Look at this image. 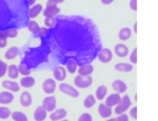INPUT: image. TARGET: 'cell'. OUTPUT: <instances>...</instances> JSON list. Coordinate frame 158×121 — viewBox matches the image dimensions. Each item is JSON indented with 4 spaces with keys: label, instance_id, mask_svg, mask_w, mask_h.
<instances>
[{
    "label": "cell",
    "instance_id": "cell-32",
    "mask_svg": "<svg viewBox=\"0 0 158 121\" xmlns=\"http://www.w3.org/2000/svg\"><path fill=\"white\" fill-rule=\"evenodd\" d=\"M2 34L6 37V38H16L18 35V30L16 29H10L6 31H2Z\"/></svg>",
    "mask_w": 158,
    "mask_h": 121
},
{
    "label": "cell",
    "instance_id": "cell-33",
    "mask_svg": "<svg viewBox=\"0 0 158 121\" xmlns=\"http://www.w3.org/2000/svg\"><path fill=\"white\" fill-rule=\"evenodd\" d=\"M27 26V29H29V31L31 33H33V34H35V33H36L40 27L39 24H38L36 21H34V20H30Z\"/></svg>",
    "mask_w": 158,
    "mask_h": 121
},
{
    "label": "cell",
    "instance_id": "cell-39",
    "mask_svg": "<svg viewBox=\"0 0 158 121\" xmlns=\"http://www.w3.org/2000/svg\"><path fill=\"white\" fill-rule=\"evenodd\" d=\"M47 32H48V27H39V30L35 33L34 34V36H37V37H44L45 36V34H47Z\"/></svg>",
    "mask_w": 158,
    "mask_h": 121
},
{
    "label": "cell",
    "instance_id": "cell-30",
    "mask_svg": "<svg viewBox=\"0 0 158 121\" xmlns=\"http://www.w3.org/2000/svg\"><path fill=\"white\" fill-rule=\"evenodd\" d=\"M95 97H94V95H89L86 96V98L85 100H83V105H85V107L86 108H91L94 107V104H95Z\"/></svg>",
    "mask_w": 158,
    "mask_h": 121
},
{
    "label": "cell",
    "instance_id": "cell-41",
    "mask_svg": "<svg viewBox=\"0 0 158 121\" xmlns=\"http://www.w3.org/2000/svg\"><path fill=\"white\" fill-rule=\"evenodd\" d=\"M130 60H131L132 63H137V49L133 50L131 56H130Z\"/></svg>",
    "mask_w": 158,
    "mask_h": 121
},
{
    "label": "cell",
    "instance_id": "cell-2",
    "mask_svg": "<svg viewBox=\"0 0 158 121\" xmlns=\"http://www.w3.org/2000/svg\"><path fill=\"white\" fill-rule=\"evenodd\" d=\"M29 9L27 0H0V32L24 29L30 21Z\"/></svg>",
    "mask_w": 158,
    "mask_h": 121
},
{
    "label": "cell",
    "instance_id": "cell-28",
    "mask_svg": "<svg viewBox=\"0 0 158 121\" xmlns=\"http://www.w3.org/2000/svg\"><path fill=\"white\" fill-rule=\"evenodd\" d=\"M131 35H132L131 30H130L129 27H123V29H121L118 33V38L124 41V40H128L130 37H131Z\"/></svg>",
    "mask_w": 158,
    "mask_h": 121
},
{
    "label": "cell",
    "instance_id": "cell-6",
    "mask_svg": "<svg viewBox=\"0 0 158 121\" xmlns=\"http://www.w3.org/2000/svg\"><path fill=\"white\" fill-rule=\"evenodd\" d=\"M59 90L60 92L64 93L65 95H69L73 98H77L79 97V92L75 87H73L72 85H70L69 83H61L59 85Z\"/></svg>",
    "mask_w": 158,
    "mask_h": 121
},
{
    "label": "cell",
    "instance_id": "cell-11",
    "mask_svg": "<svg viewBox=\"0 0 158 121\" xmlns=\"http://www.w3.org/2000/svg\"><path fill=\"white\" fill-rule=\"evenodd\" d=\"M19 101H20V104H21L23 107H31V104H32V102H33L32 95H31L27 91H24V92H22L21 95H20Z\"/></svg>",
    "mask_w": 158,
    "mask_h": 121
},
{
    "label": "cell",
    "instance_id": "cell-7",
    "mask_svg": "<svg viewBox=\"0 0 158 121\" xmlns=\"http://www.w3.org/2000/svg\"><path fill=\"white\" fill-rule=\"evenodd\" d=\"M56 105H57V103H56L55 96H48L42 101V107H44V110L47 112H53V111H55Z\"/></svg>",
    "mask_w": 158,
    "mask_h": 121
},
{
    "label": "cell",
    "instance_id": "cell-34",
    "mask_svg": "<svg viewBox=\"0 0 158 121\" xmlns=\"http://www.w3.org/2000/svg\"><path fill=\"white\" fill-rule=\"evenodd\" d=\"M11 116V111L7 107H0V119H7Z\"/></svg>",
    "mask_w": 158,
    "mask_h": 121
},
{
    "label": "cell",
    "instance_id": "cell-23",
    "mask_svg": "<svg viewBox=\"0 0 158 121\" xmlns=\"http://www.w3.org/2000/svg\"><path fill=\"white\" fill-rule=\"evenodd\" d=\"M35 82H36V80H35L34 77L24 76L20 80V85H21L22 87H25V89H29V87H32L33 85L35 84Z\"/></svg>",
    "mask_w": 158,
    "mask_h": 121
},
{
    "label": "cell",
    "instance_id": "cell-50",
    "mask_svg": "<svg viewBox=\"0 0 158 121\" xmlns=\"http://www.w3.org/2000/svg\"><path fill=\"white\" fill-rule=\"evenodd\" d=\"M61 121H70V120H67V119H62Z\"/></svg>",
    "mask_w": 158,
    "mask_h": 121
},
{
    "label": "cell",
    "instance_id": "cell-31",
    "mask_svg": "<svg viewBox=\"0 0 158 121\" xmlns=\"http://www.w3.org/2000/svg\"><path fill=\"white\" fill-rule=\"evenodd\" d=\"M65 67H67V70L70 72V74H74V73L76 72V70H77L78 65L76 63L75 60L73 59H70L69 61L67 62V64H65Z\"/></svg>",
    "mask_w": 158,
    "mask_h": 121
},
{
    "label": "cell",
    "instance_id": "cell-47",
    "mask_svg": "<svg viewBox=\"0 0 158 121\" xmlns=\"http://www.w3.org/2000/svg\"><path fill=\"white\" fill-rule=\"evenodd\" d=\"M134 31L137 33V23H135V24H134Z\"/></svg>",
    "mask_w": 158,
    "mask_h": 121
},
{
    "label": "cell",
    "instance_id": "cell-25",
    "mask_svg": "<svg viewBox=\"0 0 158 121\" xmlns=\"http://www.w3.org/2000/svg\"><path fill=\"white\" fill-rule=\"evenodd\" d=\"M19 53H20V50L18 49V47H17V46H12L6 52L4 57H6L7 60H11V59H14V58H16L17 56H18Z\"/></svg>",
    "mask_w": 158,
    "mask_h": 121
},
{
    "label": "cell",
    "instance_id": "cell-20",
    "mask_svg": "<svg viewBox=\"0 0 158 121\" xmlns=\"http://www.w3.org/2000/svg\"><path fill=\"white\" fill-rule=\"evenodd\" d=\"M98 113L100 115V117L102 118H109L112 115V110L111 107H108L106 103H101L98 107Z\"/></svg>",
    "mask_w": 158,
    "mask_h": 121
},
{
    "label": "cell",
    "instance_id": "cell-44",
    "mask_svg": "<svg viewBox=\"0 0 158 121\" xmlns=\"http://www.w3.org/2000/svg\"><path fill=\"white\" fill-rule=\"evenodd\" d=\"M130 7H131L133 11L137 10V0H131L130 1Z\"/></svg>",
    "mask_w": 158,
    "mask_h": 121
},
{
    "label": "cell",
    "instance_id": "cell-19",
    "mask_svg": "<svg viewBox=\"0 0 158 121\" xmlns=\"http://www.w3.org/2000/svg\"><path fill=\"white\" fill-rule=\"evenodd\" d=\"M2 87H4V89L11 91V92H19L20 87H19V84L17 82L15 81H11V80H4L3 82H2Z\"/></svg>",
    "mask_w": 158,
    "mask_h": 121
},
{
    "label": "cell",
    "instance_id": "cell-46",
    "mask_svg": "<svg viewBox=\"0 0 158 121\" xmlns=\"http://www.w3.org/2000/svg\"><path fill=\"white\" fill-rule=\"evenodd\" d=\"M114 0H101V2H102L103 4H110V3H112Z\"/></svg>",
    "mask_w": 158,
    "mask_h": 121
},
{
    "label": "cell",
    "instance_id": "cell-18",
    "mask_svg": "<svg viewBox=\"0 0 158 121\" xmlns=\"http://www.w3.org/2000/svg\"><path fill=\"white\" fill-rule=\"evenodd\" d=\"M42 4L40 3H36L34 6H32L29 9V18L33 19V18H36V17L42 12Z\"/></svg>",
    "mask_w": 158,
    "mask_h": 121
},
{
    "label": "cell",
    "instance_id": "cell-10",
    "mask_svg": "<svg viewBox=\"0 0 158 121\" xmlns=\"http://www.w3.org/2000/svg\"><path fill=\"white\" fill-rule=\"evenodd\" d=\"M47 111L44 110V107L42 105L37 107L36 110L34 111V114H33V118L35 121H44L47 119Z\"/></svg>",
    "mask_w": 158,
    "mask_h": 121
},
{
    "label": "cell",
    "instance_id": "cell-8",
    "mask_svg": "<svg viewBox=\"0 0 158 121\" xmlns=\"http://www.w3.org/2000/svg\"><path fill=\"white\" fill-rule=\"evenodd\" d=\"M97 58L99 59V61L102 62V63H108V62L112 60V58H113V54H112V51L110 49L102 47L100 50V52L98 53Z\"/></svg>",
    "mask_w": 158,
    "mask_h": 121
},
{
    "label": "cell",
    "instance_id": "cell-4",
    "mask_svg": "<svg viewBox=\"0 0 158 121\" xmlns=\"http://www.w3.org/2000/svg\"><path fill=\"white\" fill-rule=\"evenodd\" d=\"M92 83H93V78L91 76H80V75H78L74 79V84L77 87H80V89L90 87Z\"/></svg>",
    "mask_w": 158,
    "mask_h": 121
},
{
    "label": "cell",
    "instance_id": "cell-43",
    "mask_svg": "<svg viewBox=\"0 0 158 121\" xmlns=\"http://www.w3.org/2000/svg\"><path fill=\"white\" fill-rule=\"evenodd\" d=\"M58 2L56 0H48L47 2V7H53V6H57Z\"/></svg>",
    "mask_w": 158,
    "mask_h": 121
},
{
    "label": "cell",
    "instance_id": "cell-1",
    "mask_svg": "<svg viewBox=\"0 0 158 121\" xmlns=\"http://www.w3.org/2000/svg\"><path fill=\"white\" fill-rule=\"evenodd\" d=\"M55 19V26L48 29L44 37L58 63L65 65L73 59L80 67L97 58L102 41L93 20L81 15H57Z\"/></svg>",
    "mask_w": 158,
    "mask_h": 121
},
{
    "label": "cell",
    "instance_id": "cell-36",
    "mask_svg": "<svg viewBox=\"0 0 158 121\" xmlns=\"http://www.w3.org/2000/svg\"><path fill=\"white\" fill-rule=\"evenodd\" d=\"M17 67H18V72L20 73V74L24 75V76H30L31 71H30L29 69H27V67H24L23 64H19Z\"/></svg>",
    "mask_w": 158,
    "mask_h": 121
},
{
    "label": "cell",
    "instance_id": "cell-29",
    "mask_svg": "<svg viewBox=\"0 0 158 121\" xmlns=\"http://www.w3.org/2000/svg\"><path fill=\"white\" fill-rule=\"evenodd\" d=\"M106 93H108V89H106V85H99L96 90V98L99 100H102L106 97Z\"/></svg>",
    "mask_w": 158,
    "mask_h": 121
},
{
    "label": "cell",
    "instance_id": "cell-45",
    "mask_svg": "<svg viewBox=\"0 0 158 121\" xmlns=\"http://www.w3.org/2000/svg\"><path fill=\"white\" fill-rule=\"evenodd\" d=\"M130 115H131V117L133 118V119H136L137 118V107H135L131 110V112H130Z\"/></svg>",
    "mask_w": 158,
    "mask_h": 121
},
{
    "label": "cell",
    "instance_id": "cell-24",
    "mask_svg": "<svg viewBox=\"0 0 158 121\" xmlns=\"http://www.w3.org/2000/svg\"><path fill=\"white\" fill-rule=\"evenodd\" d=\"M60 9L58 6H53V7H45L44 11H43V15H44L45 18L48 17H55L57 15H59Z\"/></svg>",
    "mask_w": 158,
    "mask_h": 121
},
{
    "label": "cell",
    "instance_id": "cell-49",
    "mask_svg": "<svg viewBox=\"0 0 158 121\" xmlns=\"http://www.w3.org/2000/svg\"><path fill=\"white\" fill-rule=\"evenodd\" d=\"M56 1H57L58 3H61V2H63V1H64V0H56Z\"/></svg>",
    "mask_w": 158,
    "mask_h": 121
},
{
    "label": "cell",
    "instance_id": "cell-9",
    "mask_svg": "<svg viewBox=\"0 0 158 121\" xmlns=\"http://www.w3.org/2000/svg\"><path fill=\"white\" fill-rule=\"evenodd\" d=\"M42 90L45 94H53L56 91V82L52 78H48L42 83Z\"/></svg>",
    "mask_w": 158,
    "mask_h": 121
},
{
    "label": "cell",
    "instance_id": "cell-22",
    "mask_svg": "<svg viewBox=\"0 0 158 121\" xmlns=\"http://www.w3.org/2000/svg\"><path fill=\"white\" fill-rule=\"evenodd\" d=\"M14 95L12 92H1L0 93V103L2 104H7L14 101Z\"/></svg>",
    "mask_w": 158,
    "mask_h": 121
},
{
    "label": "cell",
    "instance_id": "cell-26",
    "mask_svg": "<svg viewBox=\"0 0 158 121\" xmlns=\"http://www.w3.org/2000/svg\"><path fill=\"white\" fill-rule=\"evenodd\" d=\"M6 73L11 79H16L19 75L18 67H17V65H15V64L9 65V67H7V70H6Z\"/></svg>",
    "mask_w": 158,
    "mask_h": 121
},
{
    "label": "cell",
    "instance_id": "cell-21",
    "mask_svg": "<svg viewBox=\"0 0 158 121\" xmlns=\"http://www.w3.org/2000/svg\"><path fill=\"white\" fill-rule=\"evenodd\" d=\"M114 67H115L116 71L121 72V73H129V72H132V70H133V65L131 63H127V62H119V63H116Z\"/></svg>",
    "mask_w": 158,
    "mask_h": 121
},
{
    "label": "cell",
    "instance_id": "cell-5",
    "mask_svg": "<svg viewBox=\"0 0 158 121\" xmlns=\"http://www.w3.org/2000/svg\"><path fill=\"white\" fill-rule=\"evenodd\" d=\"M131 104H132V101H131V99H130L129 95L123 96V97L120 99V101H119L118 104L116 105L115 113L117 115L123 114V113L126 112V111L128 110L130 107H131Z\"/></svg>",
    "mask_w": 158,
    "mask_h": 121
},
{
    "label": "cell",
    "instance_id": "cell-38",
    "mask_svg": "<svg viewBox=\"0 0 158 121\" xmlns=\"http://www.w3.org/2000/svg\"><path fill=\"white\" fill-rule=\"evenodd\" d=\"M7 70V65L6 62H3L2 60H0V78H2L6 75Z\"/></svg>",
    "mask_w": 158,
    "mask_h": 121
},
{
    "label": "cell",
    "instance_id": "cell-13",
    "mask_svg": "<svg viewBox=\"0 0 158 121\" xmlns=\"http://www.w3.org/2000/svg\"><path fill=\"white\" fill-rule=\"evenodd\" d=\"M53 74H54V77L56 80H59V81H63V80L67 78V71L63 67H56L54 71H53Z\"/></svg>",
    "mask_w": 158,
    "mask_h": 121
},
{
    "label": "cell",
    "instance_id": "cell-42",
    "mask_svg": "<svg viewBox=\"0 0 158 121\" xmlns=\"http://www.w3.org/2000/svg\"><path fill=\"white\" fill-rule=\"evenodd\" d=\"M116 121H129V117L126 114H120L116 118Z\"/></svg>",
    "mask_w": 158,
    "mask_h": 121
},
{
    "label": "cell",
    "instance_id": "cell-48",
    "mask_svg": "<svg viewBox=\"0 0 158 121\" xmlns=\"http://www.w3.org/2000/svg\"><path fill=\"white\" fill-rule=\"evenodd\" d=\"M106 121H116V118H110V119H108Z\"/></svg>",
    "mask_w": 158,
    "mask_h": 121
},
{
    "label": "cell",
    "instance_id": "cell-35",
    "mask_svg": "<svg viewBox=\"0 0 158 121\" xmlns=\"http://www.w3.org/2000/svg\"><path fill=\"white\" fill-rule=\"evenodd\" d=\"M56 23V19L55 17H48V18L44 19V26L48 29H52L53 26H55Z\"/></svg>",
    "mask_w": 158,
    "mask_h": 121
},
{
    "label": "cell",
    "instance_id": "cell-27",
    "mask_svg": "<svg viewBox=\"0 0 158 121\" xmlns=\"http://www.w3.org/2000/svg\"><path fill=\"white\" fill-rule=\"evenodd\" d=\"M12 118L14 121H29V118L27 116L24 114V113L20 112V111H15V112L12 113Z\"/></svg>",
    "mask_w": 158,
    "mask_h": 121
},
{
    "label": "cell",
    "instance_id": "cell-16",
    "mask_svg": "<svg viewBox=\"0 0 158 121\" xmlns=\"http://www.w3.org/2000/svg\"><path fill=\"white\" fill-rule=\"evenodd\" d=\"M120 99H121L120 94H118V93H115V94H111L108 98H106V104L108 105V107H116V105L119 103V101H120Z\"/></svg>",
    "mask_w": 158,
    "mask_h": 121
},
{
    "label": "cell",
    "instance_id": "cell-17",
    "mask_svg": "<svg viewBox=\"0 0 158 121\" xmlns=\"http://www.w3.org/2000/svg\"><path fill=\"white\" fill-rule=\"evenodd\" d=\"M115 54L120 58L128 56V54H129L128 46L123 43H117L115 45Z\"/></svg>",
    "mask_w": 158,
    "mask_h": 121
},
{
    "label": "cell",
    "instance_id": "cell-37",
    "mask_svg": "<svg viewBox=\"0 0 158 121\" xmlns=\"http://www.w3.org/2000/svg\"><path fill=\"white\" fill-rule=\"evenodd\" d=\"M78 121H93V117L90 113H83L79 116Z\"/></svg>",
    "mask_w": 158,
    "mask_h": 121
},
{
    "label": "cell",
    "instance_id": "cell-12",
    "mask_svg": "<svg viewBox=\"0 0 158 121\" xmlns=\"http://www.w3.org/2000/svg\"><path fill=\"white\" fill-rule=\"evenodd\" d=\"M68 115L67 110L64 108H59V110L53 111V113L50 115V119L52 121H60L63 118H65V116Z\"/></svg>",
    "mask_w": 158,
    "mask_h": 121
},
{
    "label": "cell",
    "instance_id": "cell-3",
    "mask_svg": "<svg viewBox=\"0 0 158 121\" xmlns=\"http://www.w3.org/2000/svg\"><path fill=\"white\" fill-rule=\"evenodd\" d=\"M37 38L40 41L39 44L36 46L27 45L21 52L20 64H23L30 71L37 69L39 65L45 63L51 55V50L45 37H37Z\"/></svg>",
    "mask_w": 158,
    "mask_h": 121
},
{
    "label": "cell",
    "instance_id": "cell-14",
    "mask_svg": "<svg viewBox=\"0 0 158 121\" xmlns=\"http://www.w3.org/2000/svg\"><path fill=\"white\" fill-rule=\"evenodd\" d=\"M112 87H113V89L115 90L118 94H120V93H124L127 91V89H128L126 82L122 81V80H120V79L114 80V81L112 82Z\"/></svg>",
    "mask_w": 158,
    "mask_h": 121
},
{
    "label": "cell",
    "instance_id": "cell-15",
    "mask_svg": "<svg viewBox=\"0 0 158 121\" xmlns=\"http://www.w3.org/2000/svg\"><path fill=\"white\" fill-rule=\"evenodd\" d=\"M94 72V67L92 63H86V64H82L79 67L78 73L80 76H90L92 73Z\"/></svg>",
    "mask_w": 158,
    "mask_h": 121
},
{
    "label": "cell",
    "instance_id": "cell-40",
    "mask_svg": "<svg viewBox=\"0 0 158 121\" xmlns=\"http://www.w3.org/2000/svg\"><path fill=\"white\" fill-rule=\"evenodd\" d=\"M7 44V38L2 34V32H0V49L6 47Z\"/></svg>",
    "mask_w": 158,
    "mask_h": 121
}]
</instances>
